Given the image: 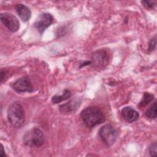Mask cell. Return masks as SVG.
<instances>
[{
  "mask_svg": "<svg viewBox=\"0 0 157 157\" xmlns=\"http://www.w3.org/2000/svg\"><path fill=\"white\" fill-rule=\"evenodd\" d=\"M80 118L83 124L88 128H93L105 121V117L101 110L94 106L83 109L80 113Z\"/></svg>",
  "mask_w": 157,
  "mask_h": 157,
  "instance_id": "1",
  "label": "cell"
},
{
  "mask_svg": "<svg viewBox=\"0 0 157 157\" xmlns=\"http://www.w3.org/2000/svg\"><path fill=\"white\" fill-rule=\"evenodd\" d=\"M7 119L9 123L16 128H21L25 121V110L18 102L11 104L7 110Z\"/></svg>",
  "mask_w": 157,
  "mask_h": 157,
  "instance_id": "2",
  "label": "cell"
},
{
  "mask_svg": "<svg viewBox=\"0 0 157 157\" xmlns=\"http://www.w3.org/2000/svg\"><path fill=\"white\" fill-rule=\"evenodd\" d=\"M23 144L29 147H39L44 144V136L38 128H34L28 130L23 137Z\"/></svg>",
  "mask_w": 157,
  "mask_h": 157,
  "instance_id": "3",
  "label": "cell"
},
{
  "mask_svg": "<svg viewBox=\"0 0 157 157\" xmlns=\"http://www.w3.org/2000/svg\"><path fill=\"white\" fill-rule=\"evenodd\" d=\"M99 135L102 142L107 147H110L115 142L118 133L112 125L107 124L100 128Z\"/></svg>",
  "mask_w": 157,
  "mask_h": 157,
  "instance_id": "4",
  "label": "cell"
},
{
  "mask_svg": "<svg viewBox=\"0 0 157 157\" xmlns=\"http://www.w3.org/2000/svg\"><path fill=\"white\" fill-rule=\"evenodd\" d=\"M0 19L3 25L11 32H17L20 28V23L17 17L9 12L1 13Z\"/></svg>",
  "mask_w": 157,
  "mask_h": 157,
  "instance_id": "5",
  "label": "cell"
},
{
  "mask_svg": "<svg viewBox=\"0 0 157 157\" xmlns=\"http://www.w3.org/2000/svg\"><path fill=\"white\" fill-rule=\"evenodd\" d=\"M109 54L105 49H99L93 53L92 63L97 67L103 68L109 63Z\"/></svg>",
  "mask_w": 157,
  "mask_h": 157,
  "instance_id": "6",
  "label": "cell"
},
{
  "mask_svg": "<svg viewBox=\"0 0 157 157\" xmlns=\"http://www.w3.org/2000/svg\"><path fill=\"white\" fill-rule=\"evenodd\" d=\"M53 17L48 13H41L34 24V27L38 32L42 34L45 30L53 23Z\"/></svg>",
  "mask_w": 157,
  "mask_h": 157,
  "instance_id": "7",
  "label": "cell"
},
{
  "mask_svg": "<svg viewBox=\"0 0 157 157\" xmlns=\"http://www.w3.org/2000/svg\"><path fill=\"white\" fill-rule=\"evenodd\" d=\"M13 89L18 93L32 92L34 91L33 86L29 78L26 76L17 79L12 85Z\"/></svg>",
  "mask_w": 157,
  "mask_h": 157,
  "instance_id": "8",
  "label": "cell"
},
{
  "mask_svg": "<svg viewBox=\"0 0 157 157\" xmlns=\"http://www.w3.org/2000/svg\"><path fill=\"white\" fill-rule=\"evenodd\" d=\"M80 104L81 101L78 98H75L74 99L71 100L64 104L61 105L59 107V110L61 113L64 114L72 113L77 110Z\"/></svg>",
  "mask_w": 157,
  "mask_h": 157,
  "instance_id": "9",
  "label": "cell"
},
{
  "mask_svg": "<svg viewBox=\"0 0 157 157\" xmlns=\"http://www.w3.org/2000/svg\"><path fill=\"white\" fill-rule=\"evenodd\" d=\"M121 113L123 119L129 123L136 121L139 117V113L133 108L129 106L123 107L121 109Z\"/></svg>",
  "mask_w": 157,
  "mask_h": 157,
  "instance_id": "10",
  "label": "cell"
},
{
  "mask_svg": "<svg viewBox=\"0 0 157 157\" xmlns=\"http://www.w3.org/2000/svg\"><path fill=\"white\" fill-rule=\"evenodd\" d=\"M15 9L17 14L23 21L26 22L28 21L31 17V12L27 6L22 4H18L16 5Z\"/></svg>",
  "mask_w": 157,
  "mask_h": 157,
  "instance_id": "11",
  "label": "cell"
},
{
  "mask_svg": "<svg viewBox=\"0 0 157 157\" xmlns=\"http://www.w3.org/2000/svg\"><path fill=\"white\" fill-rule=\"evenodd\" d=\"M71 96V93L69 90H64L63 93L61 95H55L52 98V101L53 103L56 104L59 103L63 101L67 100L69 99Z\"/></svg>",
  "mask_w": 157,
  "mask_h": 157,
  "instance_id": "12",
  "label": "cell"
},
{
  "mask_svg": "<svg viewBox=\"0 0 157 157\" xmlns=\"http://www.w3.org/2000/svg\"><path fill=\"white\" fill-rule=\"evenodd\" d=\"M154 98L155 97L153 94H151L150 93H145L142 100L139 102V107H142L146 106L150 102H151L154 99Z\"/></svg>",
  "mask_w": 157,
  "mask_h": 157,
  "instance_id": "13",
  "label": "cell"
},
{
  "mask_svg": "<svg viewBox=\"0 0 157 157\" xmlns=\"http://www.w3.org/2000/svg\"><path fill=\"white\" fill-rule=\"evenodd\" d=\"M145 116L150 119H153L156 117V102L153 104L145 111Z\"/></svg>",
  "mask_w": 157,
  "mask_h": 157,
  "instance_id": "14",
  "label": "cell"
},
{
  "mask_svg": "<svg viewBox=\"0 0 157 157\" xmlns=\"http://www.w3.org/2000/svg\"><path fill=\"white\" fill-rule=\"evenodd\" d=\"M141 3L143 4V6L148 9H153L156 4V1H151V0H145L141 1Z\"/></svg>",
  "mask_w": 157,
  "mask_h": 157,
  "instance_id": "15",
  "label": "cell"
},
{
  "mask_svg": "<svg viewBox=\"0 0 157 157\" xmlns=\"http://www.w3.org/2000/svg\"><path fill=\"white\" fill-rule=\"evenodd\" d=\"M156 147H157V145L156 142L151 144V145H150L148 150L151 156H155V157L156 156Z\"/></svg>",
  "mask_w": 157,
  "mask_h": 157,
  "instance_id": "16",
  "label": "cell"
},
{
  "mask_svg": "<svg viewBox=\"0 0 157 157\" xmlns=\"http://www.w3.org/2000/svg\"><path fill=\"white\" fill-rule=\"evenodd\" d=\"M156 38H153L150 40V42H149V45H148V52H151L152 50H153L156 47Z\"/></svg>",
  "mask_w": 157,
  "mask_h": 157,
  "instance_id": "17",
  "label": "cell"
},
{
  "mask_svg": "<svg viewBox=\"0 0 157 157\" xmlns=\"http://www.w3.org/2000/svg\"><path fill=\"white\" fill-rule=\"evenodd\" d=\"M1 157H4V156H6V153H5V151H4V147H3V146H2V145H1Z\"/></svg>",
  "mask_w": 157,
  "mask_h": 157,
  "instance_id": "18",
  "label": "cell"
}]
</instances>
